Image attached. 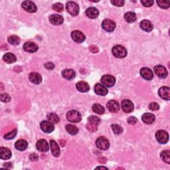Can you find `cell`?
Here are the masks:
<instances>
[{
  "mask_svg": "<svg viewBox=\"0 0 170 170\" xmlns=\"http://www.w3.org/2000/svg\"><path fill=\"white\" fill-rule=\"evenodd\" d=\"M140 26L142 30H144L146 32H150L153 30V27L151 21L147 19L142 20L140 24Z\"/></svg>",
  "mask_w": 170,
  "mask_h": 170,
  "instance_id": "cell-20",
  "label": "cell"
},
{
  "mask_svg": "<svg viewBox=\"0 0 170 170\" xmlns=\"http://www.w3.org/2000/svg\"><path fill=\"white\" fill-rule=\"evenodd\" d=\"M96 145L99 149L106 150L109 148L110 142L105 137L101 136L98 138L96 140Z\"/></svg>",
  "mask_w": 170,
  "mask_h": 170,
  "instance_id": "cell-5",
  "label": "cell"
},
{
  "mask_svg": "<svg viewBox=\"0 0 170 170\" xmlns=\"http://www.w3.org/2000/svg\"><path fill=\"white\" fill-rule=\"evenodd\" d=\"M88 122L98 126L100 123V119L96 116H90L88 118Z\"/></svg>",
  "mask_w": 170,
  "mask_h": 170,
  "instance_id": "cell-37",
  "label": "cell"
},
{
  "mask_svg": "<svg viewBox=\"0 0 170 170\" xmlns=\"http://www.w3.org/2000/svg\"><path fill=\"white\" fill-rule=\"evenodd\" d=\"M96 169H108V168H106V167H103V166H101V167H97Z\"/></svg>",
  "mask_w": 170,
  "mask_h": 170,
  "instance_id": "cell-50",
  "label": "cell"
},
{
  "mask_svg": "<svg viewBox=\"0 0 170 170\" xmlns=\"http://www.w3.org/2000/svg\"><path fill=\"white\" fill-rule=\"evenodd\" d=\"M41 128L45 133H51L54 130V126L53 123L49 121H43L41 123Z\"/></svg>",
  "mask_w": 170,
  "mask_h": 170,
  "instance_id": "cell-15",
  "label": "cell"
},
{
  "mask_svg": "<svg viewBox=\"0 0 170 170\" xmlns=\"http://www.w3.org/2000/svg\"><path fill=\"white\" fill-rule=\"evenodd\" d=\"M101 83L106 87H112L116 83V79L112 75H104L101 78Z\"/></svg>",
  "mask_w": 170,
  "mask_h": 170,
  "instance_id": "cell-6",
  "label": "cell"
},
{
  "mask_svg": "<svg viewBox=\"0 0 170 170\" xmlns=\"http://www.w3.org/2000/svg\"><path fill=\"white\" fill-rule=\"evenodd\" d=\"M148 108L150 110H151V111H158V110L160 109V105H159L156 102H151L148 106Z\"/></svg>",
  "mask_w": 170,
  "mask_h": 170,
  "instance_id": "cell-42",
  "label": "cell"
},
{
  "mask_svg": "<svg viewBox=\"0 0 170 170\" xmlns=\"http://www.w3.org/2000/svg\"><path fill=\"white\" fill-rule=\"evenodd\" d=\"M140 75L142 77L146 80H151L153 78V73L148 68H142L140 70Z\"/></svg>",
  "mask_w": 170,
  "mask_h": 170,
  "instance_id": "cell-16",
  "label": "cell"
},
{
  "mask_svg": "<svg viewBox=\"0 0 170 170\" xmlns=\"http://www.w3.org/2000/svg\"><path fill=\"white\" fill-rule=\"evenodd\" d=\"M86 129L90 132H95L98 130V125L88 122L86 124Z\"/></svg>",
  "mask_w": 170,
  "mask_h": 170,
  "instance_id": "cell-38",
  "label": "cell"
},
{
  "mask_svg": "<svg viewBox=\"0 0 170 170\" xmlns=\"http://www.w3.org/2000/svg\"><path fill=\"white\" fill-rule=\"evenodd\" d=\"M156 138L157 141L160 144H165L169 140V135L167 131L163 130H158L156 134Z\"/></svg>",
  "mask_w": 170,
  "mask_h": 170,
  "instance_id": "cell-3",
  "label": "cell"
},
{
  "mask_svg": "<svg viewBox=\"0 0 170 170\" xmlns=\"http://www.w3.org/2000/svg\"><path fill=\"white\" fill-rule=\"evenodd\" d=\"M121 106L122 111L126 113H130L134 111V105L130 100H123L121 103Z\"/></svg>",
  "mask_w": 170,
  "mask_h": 170,
  "instance_id": "cell-11",
  "label": "cell"
},
{
  "mask_svg": "<svg viewBox=\"0 0 170 170\" xmlns=\"http://www.w3.org/2000/svg\"><path fill=\"white\" fill-rule=\"evenodd\" d=\"M16 134H17V130L15 129V130H12V131H9V132L5 134L4 136V138H5V139H6V140H12L15 138Z\"/></svg>",
  "mask_w": 170,
  "mask_h": 170,
  "instance_id": "cell-40",
  "label": "cell"
},
{
  "mask_svg": "<svg viewBox=\"0 0 170 170\" xmlns=\"http://www.w3.org/2000/svg\"><path fill=\"white\" fill-rule=\"evenodd\" d=\"M111 128H112L113 132L115 134H118V135L120 134L121 133H122V131H123L122 128L118 124H112L111 126Z\"/></svg>",
  "mask_w": 170,
  "mask_h": 170,
  "instance_id": "cell-36",
  "label": "cell"
},
{
  "mask_svg": "<svg viewBox=\"0 0 170 170\" xmlns=\"http://www.w3.org/2000/svg\"><path fill=\"white\" fill-rule=\"evenodd\" d=\"M67 120L69 122L73 123H78L79 122L81 119V115L80 114L76 111H70L67 114Z\"/></svg>",
  "mask_w": 170,
  "mask_h": 170,
  "instance_id": "cell-4",
  "label": "cell"
},
{
  "mask_svg": "<svg viewBox=\"0 0 170 170\" xmlns=\"http://www.w3.org/2000/svg\"><path fill=\"white\" fill-rule=\"evenodd\" d=\"M106 107L110 112L112 113H116L120 111L119 103L114 100H111L107 102Z\"/></svg>",
  "mask_w": 170,
  "mask_h": 170,
  "instance_id": "cell-14",
  "label": "cell"
},
{
  "mask_svg": "<svg viewBox=\"0 0 170 170\" xmlns=\"http://www.w3.org/2000/svg\"><path fill=\"white\" fill-rule=\"evenodd\" d=\"M124 19L128 22V23H134V22L136 21L137 17L134 12H127L124 15Z\"/></svg>",
  "mask_w": 170,
  "mask_h": 170,
  "instance_id": "cell-30",
  "label": "cell"
},
{
  "mask_svg": "<svg viewBox=\"0 0 170 170\" xmlns=\"http://www.w3.org/2000/svg\"><path fill=\"white\" fill-rule=\"evenodd\" d=\"M76 89L81 92H87L90 90V86L86 82L80 81L76 85Z\"/></svg>",
  "mask_w": 170,
  "mask_h": 170,
  "instance_id": "cell-25",
  "label": "cell"
},
{
  "mask_svg": "<svg viewBox=\"0 0 170 170\" xmlns=\"http://www.w3.org/2000/svg\"><path fill=\"white\" fill-rule=\"evenodd\" d=\"M127 122H128V124H130L131 125H134V124H136L137 122H138V119H137L136 117L131 116V117H129L128 118Z\"/></svg>",
  "mask_w": 170,
  "mask_h": 170,
  "instance_id": "cell-46",
  "label": "cell"
},
{
  "mask_svg": "<svg viewBox=\"0 0 170 170\" xmlns=\"http://www.w3.org/2000/svg\"><path fill=\"white\" fill-rule=\"evenodd\" d=\"M71 37H72L73 40L75 42L78 43H83L86 39L85 35L80 31H73L72 33H71Z\"/></svg>",
  "mask_w": 170,
  "mask_h": 170,
  "instance_id": "cell-9",
  "label": "cell"
},
{
  "mask_svg": "<svg viewBox=\"0 0 170 170\" xmlns=\"http://www.w3.org/2000/svg\"><path fill=\"white\" fill-rule=\"evenodd\" d=\"M12 157V152L7 147H2L0 148V158L2 160H9Z\"/></svg>",
  "mask_w": 170,
  "mask_h": 170,
  "instance_id": "cell-23",
  "label": "cell"
},
{
  "mask_svg": "<svg viewBox=\"0 0 170 170\" xmlns=\"http://www.w3.org/2000/svg\"><path fill=\"white\" fill-rule=\"evenodd\" d=\"M76 73L75 70L72 69H64L62 71V76L65 79L70 80H73L75 77Z\"/></svg>",
  "mask_w": 170,
  "mask_h": 170,
  "instance_id": "cell-26",
  "label": "cell"
},
{
  "mask_svg": "<svg viewBox=\"0 0 170 170\" xmlns=\"http://www.w3.org/2000/svg\"><path fill=\"white\" fill-rule=\"evenodd\" d=\"M50 146L53 156L56 157H59L60 156V153H61V151H60L59 147L57 144V142L54 140H51L50 141Z\"/></svg>",
  "mask_w": 170,
  "mask_h": 170,
  "instance_id": "cell-22",
  "label": "cell"
},
{
  "mask_svg": "<svg viewBox=\"0 0 170 170\" xmlns=\"http://www.w3.org/2000/svg\"><path fill=\"white\" fill-rule=\"evenodd\" d=\"M66 130L71 135H76L79 132V128L73 124H68L66 126Z\"/></svg>",
  "mask_w": 170,
  "mask_h": 170,
  "instance_id": "cell-31",
  "label": "cell"
},
{
  "mask_svg": "<svg viewBox=\"0 0 170 170\" xmlns=\"http://www.w3.org/2000/svg\"><path fill=\"white\" fill-rule=\"evenodd\" d=\"M49 21L51 22V24L54 25H59L63 23L64 19L61 15L53 14L49 17Z\"/></svg>",
  "mask_w": 170,
  "mask_h": 170,
  "instance_id": "cell-17",
  "label": "cell"
},
{
  "mask_svg": "<svg viewBox=\"0 0 170 170\" xmlns=\"http://www.w3.org/2000/svg\"><path fill=\"white\" fill-rule=\"evenodd\" d=\"M53 9L57 12H62L64 10V6L61 3H56L53 5Z\"/></svg>",
  "mask_w": 170,
  "mask_h": 170,
  "instance_id": "cell-39",
  "label": "cell"
},
{
  "mask_svg": "<svg viewBox=\"0 0 170 170\" xmlns=\"http://www.w3.org/2000/svg\"><path fill=\"white\" fill-rule=\"evenodd\" d=\"M21 6L25 11L29 13H35L37 12V8L35 4L30 1H24L21 4Z\"/></svg>",
  "mask_w": 170,
  "mask_h": 170,
  "instance_id": "cell-8",
  "label": "cell"
},
{
  "mask_svg": "<svg viewBox=\"0 0 170 170\" xmlns=\"http://www.w3.org/2000/svg\"><path fill=\"white\" fill-rule=\"evenodd\" d=\"M158 95L162 99L169 100L170 99V89L168 86H162L158 91Z\"/></svg>",
  "mask_w": 170,
  "mask_h": 170,
  "instance_id": "cell-12",
  "label": "cell"
},
{
  "mask_svg": "<svg viewBox=\"0 0 170 170\" xmlns=\"http://www.w3.org/2000/svg\"><path fill=\"white\" fill-rule=\"evenodd\" d=\"M169 155H170V152L169 150H163V152H162L161 155H160L162 160L164 162L167 163V164L170 163Z\"/></svg>",
  "mask_w": 170,
  "mask_h": 170,
  "instance_id": "cell-34",
  "label": "cell"
},
{
  "mask_svg": "<svg viewBox=\"0 0 170 170\" xmlns=\"http://www.w3.org/2000/svg\"><path fill=\"white\" fill-rule=\"evenodd\" d=\"M111 3L114 5V6L122 7L124 4V2L122 1V0H114V1H111Z\"/></svg>",
  "mask_w": 170,
  "mask_h": 170,
  "instance_id": "cell-44",
  "label": "cell"
},
{
  "mask_svg": "<svg viewBox=\"0 0 170 170\" xmlns=\"http://www.w3.org/2000/svg\"><path fill=\"white\" fill-rule=\"evenodd\" d=\"M38 46L35 43L33 42H27L23 45L24 51L28 53H35L38 50Z\"/></svg>",
  "mask_w": 170,
  "mask_h": 170,
  "instance_id": "cell-19",
  "label": "cell"
},
{
  "mask_svg": "<svg viewBox=\"0 0 170 170\" xmlns=\"http://www.w3.org/2000/svg\"><path fill=\"white\" fill-rule=\"evenodd\" d=\"M8 42L13 45H18L20 43V39L16 35H12L8 37Z\"/></svg>",
  "mask_w": 170,
  "mask_h": 170,
  "instance_id": "cell-35",
  "label": "cell"
},
{
  "mask_svg": "<svg viewBox=\"0 0 170 170\" xmlns=\"http://www.w3.org/2000/svg\"><path fill=\"white\" fill-rule=\"evenodd\" d=\"M28 146V143L24 140H19L15 142V147L19 151H24Z\"/></svg>",
  "mask_w": 170,
  "mask_h": 170,
  "instance_id": "cell-28",
  "label": "cell"
},
{
  "mask_svg": "<svg viewBox=\"0 0 170 170\" xmlns=\"http://www.w3.org/2000/svg\"><path fill=\"white\" fill-rule=\"evenodd\" d=\"M102 29L107 32H112L116 28L115 22L110 19H106L102 21Z\"/></svg>",
  "mask_w": 170,
  "mask_h": 170,
  "instance_id": "cell-7",
  "label": "cell"
},
{
  "mask_svg": "<svg viewBox=\"0 0 170 170\" xmlns=\"http://www.w3.org/2000/svg\"><path fill=\"white\" fill-rule=\"evenodd\" d=\"M29 79L32 83L39 85L42 82V77L39 73L33 72L29 74Z\"/></svg>",
  "mask_w": 170,
  "mask_h": 170,
  "instance_id": "cell-21",
  "label": "cell"
},
{
  "mask_svg": "<svg viewBox=\"0 0 170 170\" xmlns=\"http://www.w3.org/2000/svg\"><path fill=\"white\" fill-rule=\"evenodd\" d=\"M157 3L162 9H167L169 8V2L166 1H157Z\"/></svg>",
  "mask_w": 170,
  "mask_h": 170,
  "instance_id": "cell-41",
  "label": "cell"
},
{
  "mask_svg": "<svg viewBox=\"0 0 170 170\" xmlns=\"http://www.w3.org/2000/svg\"><path fill=\"white\" fill-rule=\"evenodd\" d=\"M86 15L90 19H95L99 15V12L95 8H89L86 10Z\"/></svg>",
  "mask_w": 170,
  "mask_h": 170,
  "instance_id": "cell-27",
  "label": "cell"
},
{
  "mask_svg": "<svg viewBox=\"0 0 170 170\" xmlns=\"http://www.w3.org/2000/svg\"><path fill=\"white\" fill-rule=\"evenodd\" d=\"M45 67L48 70H53L54 68V64L51 62H49L45 64Z\"/></svg>",
  "mask_w": 170,
  "mask_h": 170,
  "instance_id": "cell-47",
  "label": "cell"
},
{
  "mask_svg": "<svg viewBox=\"0 0 170 170\" xmlns=\"http://www.w3.org/2000/svg\"><path fill=\"white\" fill-rule=\"evenodd\" d=\"M37 149L41 152H47L49 150V146L47 140L42 139L37 141L36 144Z\"/></svg>",
  "mask_w": 170,
  "mask_h": 170,
  "instance_id": "cell-13",
  "label": "cell"
},
{
  "mask_svg": "<svg viewBox=\"0 0 170 170\" xmlns=\"http://www.w3.org/2000/svg\"><path fill=\"white\" fill-rule=\"evenodd\" d=\"M90 51L92 53H97L98 52V48L96 45H92L89 47Z\"/></svg>",
  "mask_w": 170,
  "mask_h": 170,
  "instance_id": "cell-49",
  "label": "cell"
},
{
  "mask_svg": "<svg viewBox=\"0 0 170 170\" xmlns=\"http://www.w3.org/2000/svg\"><path fill=\"white\" fill-rule=\"evenodd\" d=\"M48 121L51 122L53 124H57L60 121V118L56 114L50 113L47 116Z\"/></svg>",
  "mask_w": 170,
  "mask_h": 170,
  "instance_id": "cell-33",
  "label": "cell"
},
{
  "mask_svg": "<svg viewBox=\"0 0 170 170\" xmlns=\"http://www.w3.org/2000/svg\"><path fill=\"white\" fill-rule=\"evenodd\" d=\"M29 159L31 161H37L38 159H39V157L35 153H33L29 156Z\"/></svg>",
  "mask_w": 170,
  "mask_h": 170,
  "instance_id": "cell-48",
  "label": "cell"
},
{
  "mask_svg": "<svg viewBox=\"0 0 170 170\" xmlns=\"http://www.w3.org/2000/svg\"><path fill=\"white\" fill-rule=\"evenodd\" d=\"M112 52L113 55L115 57L119 58V59L124 58L127 55V50L122 45H118L114 46L112 48Z\"/></svg>",
  "mask_w": 170,
  "mask_h": 170,
  "instance_id": "cell-1",
  "label": "cell"
},
{
  "mask_svg": "<svg viewBox=\"0 0 170 170\" xmlns=\"http://www.w3.org/2000/svg\"><path fill=\"white\" fill-rule=\"evenodd\" d=\"M0 98H1V100L3 102H8L11 100V97L8 94H7V93L2 94L1 96H0Z\"/></svg>",
  "mask_w": 170,
  "mask_h": 170,
  "instance_id": "cell-43",
  "label": "cell"
},
{
  "mask_svg": "<svg viewBox=\"0 0 170 170\" xmlns=\"http://www.w3.org/2000/svg\"><path fill=\"white\" fill-rule=\"evenodd\" d=\"M92 111L98 114H103L105 112V109L99 104H95L92 106Z\"/></svg>",
  "mask_w": 170,
  "mask_h": 170,
  "instance_id": "cell-32",
  "label": "cell"
},
{
  "mask_svg": "<svg viewBox=\"0 0 170 170\" xmlns=\"http://www.w3.org/2000/svg\"><path fill=\"white\" fill-rule=\"evenodd\" d=\"M3 61L8 64L13 63L16 61V60H17L15 54H13V53H5L3 57Z\"/></svg>",
  "mask_w": 170,
  "mask_h": 170,
  "instance_id": "cell-29",
  "label": "cell"
},
{
  "mask_svg": "<svg viewBox=\"0 0 170 170\" xmlns=\"http://www.w3.org/2000/svg\"><path fill=\"white\" fill-rule=\"evenodd\" d=\"M95 92L96 95L100 96H105L108 94L106 87L100 83H97L95 86Z\"/></svg>",
  "mask_w": 170,
  "mask_h": 170,
  "instance_id": "cell-18",
  "label": "cell"
},
{
  "mask_svg": "<svg viewBox=\"0 0 170 170\" xmlns=\"http://www.w3.org/2000/svg\"><path fill=\"white\" fill-rule=\"evenodd\" d=\"M142 120L144 123L147 124H152L154 122L156 118L153 114L151 113H145L142 116Z\"/></svg>",
  "mask_w": 170,
  "mask_h": 170,
  "instance_id": "cell-24",
  "label": "cell"
},
{
  "mask_svg": "<svg viewBox=\"0 0 170 170\" xmlns=\"http://www.w3.org/2000/svg\"><path fill=\"white\" fill-rule=\"evenodd\" d=\"M66 9L69 14L76 16L79 13V7L78 4L74 2H69L66 4Z\"/></svg>",
  "mask_w": 170,
  "mask_h": 170,
  "instance_id": "cell-2",
  "label": "cell"
},
{
  "mask_svg": "<svg viewBox=\"0 0 170 170\" xmlns=\"http://www.w3.org/2000/svg\"><path fill=\"white\" fill-rule=\"evenodd\" d=\"M141 3H142V5H144V6L148 8V7L152 6V5H153V3H154V2L150 1V0H149V1H148V0H146V1H141Z\"/></svg>",
  "mask_w": 170,
  "mask_h": 170,
  "instance_id": "cell-45",
  "label": "cell"
},
{
  "mask_svg": "<svg viewBox=\"0 0 170 170\" xmlns=\"http://www.w3.org/2000/svg\"><path fill=\"white\" fill-rule=\"evenodd\" d=\"M154 72L156 75L161 79H165L167 76V71L166 69L162 65H157L154 67Z\"/></svg>",
  "mask_w": 170,
  "mask_h": 170,
  "instance_id": "cell-10",
  "label": "cell"
}]
</instances>
